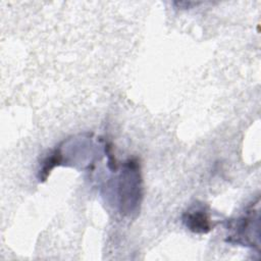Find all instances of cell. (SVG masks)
<instances>
[{
	"instance_id": "cell-1",
	"label": "cell",
	"mask_w": 261,
	"mask_h": 261,
	"mask_svg": "<svg viewBox=\"0 0 261 261\" xmlns=\"http://www.w3.org/2000/svg\"><path fill=\"white\" fill-rule=\"evenodd\" d=\"M121 210L132 213L137 210L142 198V178L137 159H128L123 164L118 184Z\"/></svg>"
},
{
	"instance_id": "cell-2",
	"label": "cell",
	"mask_w": 261,
	"mask_h": 261,
	"mask_svg": "<svg viewBox=\"0 0 261 261\" xmlns=\"http://www.w3.org/2000/svg\"><path fill=\"white\" fill-rule=\"evenodd\" d=\"M252 208H248L244 215L240 216L236 220H230L227 229L231 230V233L227 239V242L233 244H240L243 246L255 247L259 246L258 242L254 240V229L259 230L258 223L254 225V221L258 220V213ZM259 238V236H255Z\"/></svg>"
},
{
	"instance_id": "cell-3",
	"label": "cell",
	"mask_w": 261,
	"mask_h": 261,
	"mask_svg": "<svg viewBox=\"0 0 261 261\" xmlns=\"http://www.w3.org/2000/svg\"><path fill=\"white\" fill-rule=\"evenodd\" d=\"M182 222L187 228L195 233H208L212 227L209 213L202 206H192L182 215Z\"/></svg>"
},
{
	"instance_id": "cell-4",
	"label": "cell",
	"mask_w": 261,
	"mask_h": 261,
	"mask_svg": "<svg viewBox=\"0 0 261 261\" xmlns=\"http://www.w3.org/2000/svg\"><path fill=\"white\" fill-rule=\"evenodd\" d=\"M62 160V155L60 152V149L54 150L48 157L45 158V160L42 163V167L39 171V178L40 180H45L48 176V174L51 172V170L58 165Z\"/></svg>"
}]
</instances>
